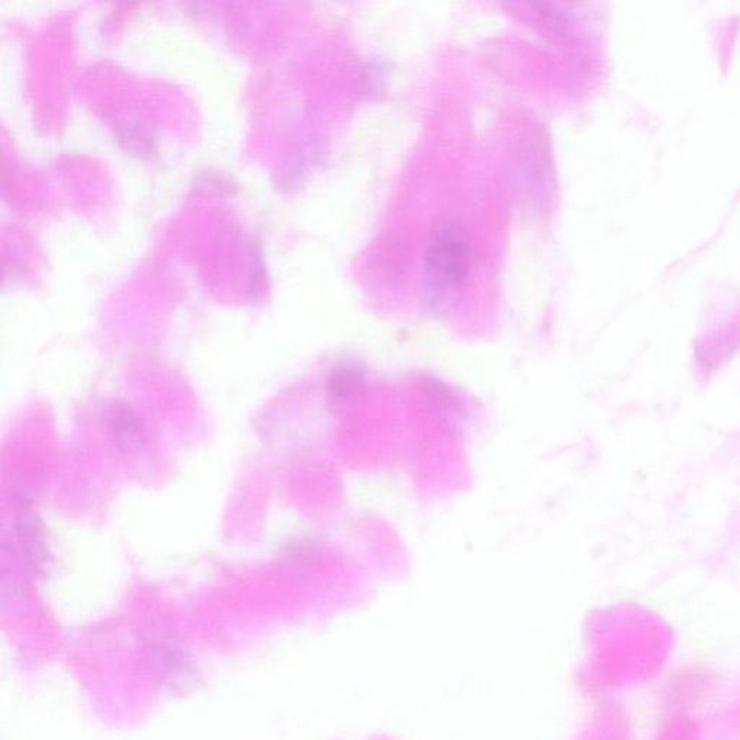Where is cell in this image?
Wrapping results in <instances>:
<instances>
[{
	"label": "cell",
	"mask_w": 740,
	"mask_h": 740,
	"mask_svg": "<svg viewBox=\"0 0 740 740\" xmlns=\"http://www.w3.org/2000/svg\"><path fill=\"white\" fill-rule=\"evenodd\" d=\"M104 426L122 453L133 454L146 444V427L140 413L125 404L114 402L104 412Z\"/></svg>",
	"instance_id": "cell-2"
},
{
	"label": "cell",
	"mask_w": 740,
	"mask_h": 740,
	"mask_svg": "<svg viewBox=\"0 0 740 740\" xmlns=\"http://www.w3.org/2000/svg\"><path fill=\"white\" fill-rule=\"evenodd\" d=\"M365 371L361 363L347 358L339 362L329 374L328 394L335 402L346 401L362 388Z\"/></svg>",
	"instance_id": "cell-4"
},
{
	"label": "cell",
	"mask_w": 740,
	"mask_h": 740,
	"mask_svg": "<svg viewBox=\"0 0 740 740\" xmlns=\"http://www.w3.org/2000/svg\"><path fill=\"white\" fill-rule=\"evenodd\" d=\"M119 141L129 153L144 155L153 153L155 136L148 123L131 121L119 126Z\"/></svg>",
	"instance_id": "cell-5"
},
{
	"label": "cell",
	"mask_w": 740,
	"mask_h": 740,
	"mask_svg": "<svg viewBox=\"0 0 740 740\" xmlns=\"http://www.w3.org/2000/svg\"><path fill=\"white\" fill-rule=\"evenodd\" d=\"M471 266V243L464 229L452 220L437 224L427 247L422 277L424 305L431 312L444 314L457 306Z\"/></svg>",
	"instance_id": "cell-1"
},
{
	"label": "cell",
	"mask_w": 740,
	"mask_h": 740,
	"mask_svg": "<svg viewBox=\"0 0 740 740\" xmlns=\"http://www.w3.org/2000/svg\"><path fill=\"white\" fill-rule=\"evenodd\" d=\"M18 545L24 553L26 563L36 574L48 572L52 554L45 538L43 522L34 515H22L15 527Z\"/></svg>",
	"instance_id": "cell-3"
}]
</instances>
